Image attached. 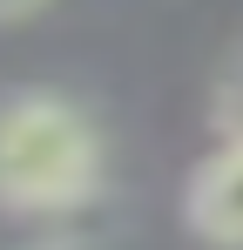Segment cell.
I'll list each match as a JSON object with an SVG mask.
<instances>
[{
  "label": "cell",
  "mask_w": 243,
  "mask_h": 250,
  "mask_svg": "<svg viewBox=\"0 0 243 250\" xmlns=\"http://www.w3.org/2000/svg\"><path fill=\"white\" fill-rule=\"evenodd\" d=\"M108 183V135L61 88L0 95V216H75Z\"/></svg>",
  "instance_id": "obj_1"
},
{
  "label": "cell",
  "mask_w": 243,
  "mask_h": 250,
  "mask_svg": "<svg viewBox=\"0 0 243 250\" xmlns=\"http://www.w3.org/2000/svg\"><path fill=\"white\" fill-rule=\"evenodd\" d=\"M182 223L209 250H243V142H209L182 183Z\"/></svg>",
  "instance_id": "obj_2"
},
{
  "label": "cell",
  "mask_w": 243,
  "mask_h": 250,
  "mask_svg": "<svg viewBox=\"0 0 243 250\" xmlns=\"http://www.w3.org/2000/svg\"><path fill=\"white\" fill-rule=\"evenodd\" d=\"M209 122H216V142H243V54L223 68V82L209 95Z\"/></svg>",
  "instance_id": "obj_3"
},
{
  "label": "cell",
  "mask_w": 243,
  "mask_h": 250,
  "mask_svg": "<svg viewBox=\"0 0 243 250\" xmlns=\"http://www.w3.org/2000/svg\"><path fill=\"white\" fill-rule=\"evenodd\" d=\"M20 250H95V237H81V230H40V237H27Z\"/></svg>",
  "instance_id": "obj_4"
},
{
  "label": "cell",
  "mask_w": 243,
  "mask_h": 250,
  "mask_svg": "<svg viewBox=\"0 0 243 250\" xmlns=\"http://www.w3.org/2000/svg\"><path fill=\"white\" fill-rule=\"evenodd\" d=\"M47 0H0V21H27V14H40Z\"/></svg>",
  "instance_id": "obj_5"
}]
</instances>
